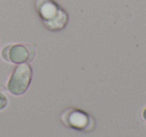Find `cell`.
Masks as SVG:
<instances>
[{"label": "cell", "mask_w": 146, "mask_h": 137, "mask_svg": "<svg viewBox=\"0 0 146 137\" xmlns=\"http://www.w3.org/2000/svg\"><path fill=\"white\" fill-rule=\"evenodd\" d=\"M35 9L43 26L49 31H61L67 26V11L55 0H35Z\"/></svg>", "instance_id": "6da1fadb"}, {"label": "cell", "mask_w": 146, "mask_h": 137, "mask_svg": "<svg viewBox=\"0 0 146 137\" xmlns=\"http://www.w3.org/2000/svg\"><path fill=\"white\" fill-rule=\"evenodd\" d=\"M32 75V67L29 63L17 64L6 83L7 91L14 96L23 95L30 86Z\"/></svg>", "instance_id": "7a4b0ae2"}, {"label": "cell", "mask_w": 146, "mask_h": 137, "mask_svg": "<svg viewBox=\"0 0 146 137\" xmlns=\"http://www.w3.org/2000/svg\"><path fill=\"white\" fill-rule=\"evenodd\" d=\"M36 49L30 43H12L7 44L1 49L0 56L4 61L12 64L29 63L34 59Z\"/></svg>", "instance_id": "3957f363"}, {"label": "cell", "mask_w": 146, "mask_h": 137, "mask_svg": "<svg viewBox=\"0 0 146 137\" xmlns=\"http://www.w3.org/2000/svg\"><path fill=\"white\" fill-rule=\"evenodd\" d=\"M60 119L65 126L74 130L90 131L95 126L93 117L79 108H68L62 112Z\"/></svg>", "instance_id": "277c9868"}, {"label": "cell", "mask_w": 146, "mask_h": 137, "mask_svg": "<svg viewBox=\"0 0 146 137\" xmlns=\"http://www.w3.org/2000/svg\"><path fill=\"white\" fill-rule=\"evenodd\" d=\"M8 98L4 94V92L0 90V111L4 110L7 106H8Z\"/></svg>", "instance_id": "5b68a950"}, {"label": "cell", "mask_w": 146, "mask_h": 137, "mask_svg": "<svg viewBox=\"0 0 146 137\" xmlns=\"http://www.w3.org/2000/svg\"><path fill=\"white\" fill-rule=\"evenodd\" d=\"M142 118H143V120L146 122V107L143 109V111H142Z\"/></svg>", "instance_id": "8992f818"}]
</instances>
